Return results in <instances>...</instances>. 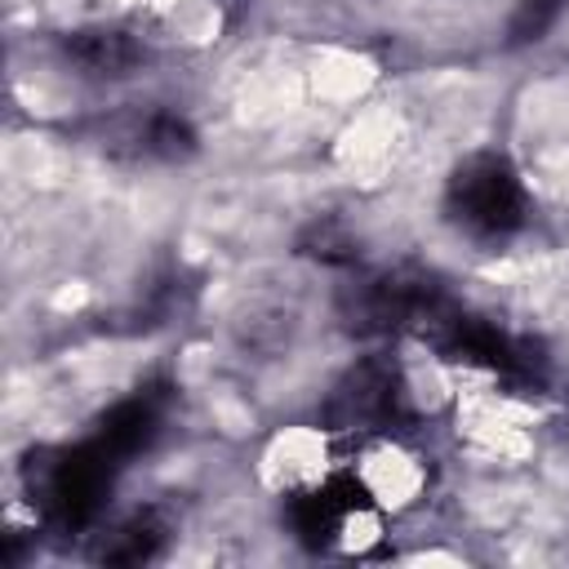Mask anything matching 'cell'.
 <instances>
[{
	"instance_id": "cell-1",
	"label": "cell",
	"mask_w": 569,
	"mask_h": 569,
	"mask_svg": "<svg viewBox=\"0 0 569 569\" xmlns=\"http://www.w3.org/2000/svg\"><path fill=\"white\" fill-rule=\"evenodd\" d=\"M342 485L360 502L378 507L391 525L418 520L440 485V462L427 445V427L378 422L342 436Z\"/></svg>"
},
{
	"instance_id": "cell-2",
	"label": "cell",
	"mask_w": 569,
	"mask_h": 569,
	"mask_svg": "<svg viewBox=\"0 0 569 569\" xmlns=\"http://www.w3.org/2000/svg\"><path fill=\"white\" fill-rule=\"evenodd\" d=\"M338 476H342V431H333L325 418H298L271 427L253 453L258 489L284 507H302L329 493Z\"/></svg>"
}]
</instances>
